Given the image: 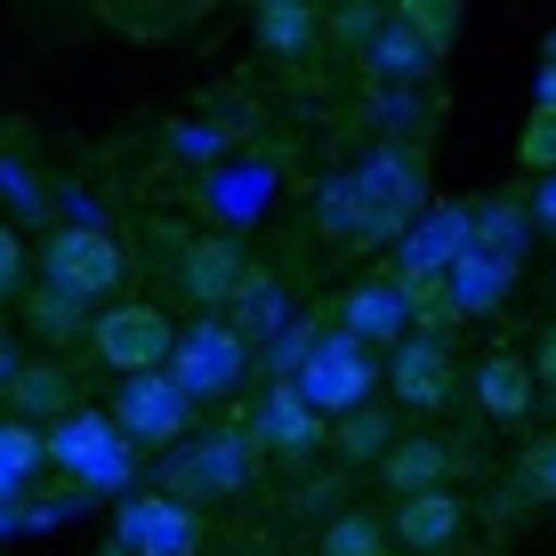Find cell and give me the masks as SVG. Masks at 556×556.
Wrapping results in <instances>:
<instances>
[{"instance_id": "cell-18", "label": "cell", "mask_w": 556, "mask_h": 556, "mask_svg": "<svg viewBox=\"0 0 556 556\" xmlns=\"http://www.w3.org/2000/svg\"><path fill=\"white\" fill-rule=\"evenodd\" d=\"M194 484H210V492H235V484H251V459H242V444H235V435H218V444H202V452H194Z\"/></svg>"}, {"instance_id": "cell-4", "label": "cell", "mask_w": 556, "mask_h": 556, "mask_svg": "<svg viewBox=\"0 0 556 556\" xmlns=\"http://www.w3.org/2000/svg\"><path fill=\"white\" fill-rule=\"evenodd\" d=\"M41 459H49V468H65L73 484H98V492L129 476V444L113 435L105 412H65V419L41 435Z\"/></svg>"}, {"instance_id": "cell-20", "label": "cell", "mask_w": 556, "mask_h": 556, "mask_svg": "<svg viewBox=\"0 0 556 556\" xmlns=\"http://www.w3.org/2000/svg\"><path fill=\"white\" fill-rule=\"evenodd\" d=\"M371 65H379V73H428V65H435V56H428V49H419V41H412V33H404V25H395V16H388V25H379V33H371Z\"/></svg>"}, {"instance_id": "cell-16", "label": "cell", "mask_w": 556, "mask_h": 556, "mask_svg": "<svg viewBox=\"0 0 556 556\" xmlns=\"http://www.w3.org/2000/svg\"><path fill=\"white\" fill-rule=\"evenodd\" d=\"M395 25H404L428 56H444L452 33H459V9H452V0H404V9H395Z\"/></svg>"}, {"instance_id": "cell-22", "label": "cell", "mask_w": 556, "mask_h": 556, "mask_svg": "<svg viewBox=\"0 0 556 556\" xmlns=\"http://www.w3.org/2000/svg\"><path fill=\"white\" fill-rule=\"evenodd\" d=\"M9 395H16L25 412H56V419H65V371H16Z\"/></svg>"}, {"instance_id": "cell-23", "label": "cell", "mask_w": 556, "mask_h": 556, "mask_svg": "<svg viewBox=\"0 0 556 556\" xmlns=\"http://www.w3.org/2000/svg\"><path fill=\"white\" fill-rule=\"evenodd\" d=\"M33 323H41V339H73L81 331V306L56 299V291H33Z\"/></svg>"}, {"instance_id": "cell-8", "label": "cell", "mask_w": 556, "mask_h": 556, "mask_svg": "<svg viewBox=\"0 0 556 556\" xmlns=\"http://www.w3.org/2000/svg\"><path fill=\"white\" fill-rule=\"evenodd\" d=\"M459 532H468V501L459 492H412V501H395V541L412 556H444V548H459Z\"/></svg>"}, {"instance_id": "cell-13", "label": "cell", "mask_w": 556, "mask_h": 556, "mask_svg": "<svg viewBox=\"0 0 556 556\" xmlns=\"http://www.w3.org/2000/svg\"><path fill=\"white\" fill-rule=\"evenodd\" d=\"M258 444H266V452H282V459H299V452H315V444H323V419L306 412L291 388H266V404H258Z\"/></svg>"}, {"instance_id": "cell-19", "label": "cell", "mask_w": 556, "mask_h": 556, "mask_svg": "<svg viewBox=\"0 0 556 556\" xmlns=\"http://www.w3.org/2000/svg\"><path fill=\"white\" fill-rule=\"evenodd\" d=\"M452 282H459V306H484V299H501V291H508V258L468 251V258H452Z\"/></svg>"}, {"instance_id": "cell-5", "label": "cell", "mask_w": 556, "mask_h": 556, "mask_svg": "<svg viewBox=\"0 0 556 556\" xmlns=\"http://www.w3.org/2000/svg\"><path fill=\"white\" fill-rule=\"evenodd\" d=\"M169 315L162 306H146V299H122V306H105L98 315V331H89V348H98L105 371H122V379H146V371H162L169 363Z\"/></svg>"}, {"instance_id": "cell-15", "label": "cell", "mask_w": 556, "mask_h": 556, "mask_svg": "<svg viewBox=\"0 0 556 556\" xmlns=\"http://www.w3.org/2000/svg\"><path fill=\"white\" fill-rule=\"evenodd\" d=\"M348 323H355V348H371V339H395L404 331V291L395 282H355L348 291Z\"/></svg>"}, {"instance_id": "cell-14", "label": "cell", "mask_w": 556, "mask_h": 556, "mask_svg": "<svg viewBox=\"0 0 556 556\" xmlns=\"http://www.w3.org/2000/svg\"><path fill=\"white\" fill-rule=\"evenodd\" d=\"M476 404H484V419H525L541 404V388H532V371L516 355H484L476 363Z\"/></svg>"}, {"instance_id": "cell-11", "label": "cell", "mask_w": 556, "mask_h": 556, "mask_svg": "<svg viewBox=\"0 0 556 556\" xmlns=\"http://www.w3.org/2000/svg\"><path fill=\"white\" fill-rule=\"evenodd\" d=\"M242 275H251L242 251H235V242H218V235L186 251V299H194V306H226V299L242 291Z\"/></svg>"}, {"instance_id": "cell-2", "label": "cell", "mask_w": 556, "mask_h": 556, "mask_svg": "<svg viewBox=\"0 0 556 556\" xmlns=\"http://www.w3.org/2000/svg\"><path fill=\"white\" fill-rule=\"evenodd\" d=\"M379 388V363H371V348H355L348 331L339 339H315V348H306V363H299V379H291V395L306 412H355L363 395Z\"/></svg>"}, {"instance_id": "cell-21", "label": "cell", "mask_w": 556, "mask_h": 556, "mask_svg": "<svg viewBox=\"0 0 556 556\" xmlns=\"http://www.w3.org/2000/svg\"><path fill=\"white\" fill-rule=\"evenodd\" d=\"M41 468V428H0V501Z\"/></svg>"}, {"instance_id": "cell-24", "label": "cell", "mask_w": 556, "mask_h": 556, "mask_svg": "<svg viewBox=\"0 0 556 556\" xmlns=\"http://www.w3.org/2000/svg\"><path fill=\"white\" fill-rule=\"evenodd\" d=\"M516 476H525V501H548L556 492V444H525V468Z\"/></svg>"}, {"instance_id": "cell-6", "label": "cell", "mask_w": 556, "mask_h": 556, "mask_svg": "<svg viewBox=\"0 0 556 556\" xmlns=\"http://www.w3.org/2000/svg\"><path fill=\"white\" fill-rule=\"evenodd\" d=\"M186 412H194V404H186L162 371L122 379V388H113V435H122V444H129V435H138V444H178V435H186Z\"/></svg>"}, {"instance_id": "cell-12", "label": "cell", "mask_w": 556, "mask_h": 556, "mask_svg": "<svg viewBox=\"0 0 556 556\" xmlns=\"http://www.w3.org/2000/svg\"><path fill=\"white\" fill-rule=\"evenodd\" d=\"M251 33H258V49H266V56H291V65H299V56L323 41V16L306 9V0H258Z\"/></svg>"}, {"instance_id": "cell-1", "label": "cell", "mask_w": 556, "mask_h": 556, "mask_svg": "<svg viewBox=\"0 0 556 556\" xmlns=\"http://www.w3.org/2000/svg\"><path fill=\"white\" fill-rule=\"evenodd\" d=\"M122 275H129V251H122V235H105V226H65V235L41 242V291L73 299V306L113 299Z\"/></svg>"}, {"instance_id": "cell-25", "label": "cell", "mask_w": 556, "mask_h": 556, "mask_svg": "<svg viewBox=\"0 0 556 556\" xmlns=\"http://www.w3.org/2000/svg\"><path fill=\"white\" fill-rule=\"evenodd\" d=\"M548 162H556V113L541 105V113L525 122V169H548Z\"/></svg>"}, {"instance_id": "cell-17", "label": "cell", "mask_w": 556, "mask_h": 556, "mask_svg": "<svg viewBox=\"0 0 556 556\" xmlns=\"http://www.w3.org/2000/svg\"><path fill=\"white\" fill-rule=\"evenodd\" d=\"M323 556H388V525L379 516H331L323 525Z\"/></svg>"}, {"instance_id": "cell-7", "label": "cell", "mask_w": 556, "mask_h": 556, "mask_svg": "<svg viewBox=\"0 0 556 556\" xmlns=\"http://www.w3.org/2000/svg\"><path fill=\"white\" fill-rule=\"evenodd\" d=\"M122 548L129 556H194L202 548V516L186 501H129L122 508Z\"/></svg>"}, {"instance_id": "cell-3", "label": "cell", "mask_w": 556, "mask_h": 556, "mask_svg": "<svg viewBox=\"0 0 556 556\" xmlns=\"http://www.w3.org/2000/svg\"><path fill=\"white\" fill-rule=\"evenodd\" d=\"M162 379L186 395V404H194V395H235L242 388V331L235 323H194V331H178Z\"/></svg>"}, {"instance_id": "cell-9", "label": "cell", "mask_w": 556, "mask_h": 556, "mask_svg": "<svg viewBox=\"0 0 556 556\" xmlns=\"http://www.w3.org/2000/svg\"><path fill=\"white\" fill-rule=\"evenodd\" d=\"M388 388H395V404H412V412H435L452 395V355L435 348V339H404L388 363Z\"/></svg>"}, {"instance_id": "cell-27", "label": "cell", "mask_w": 556, "mask_h": 556, "mask_svg": "<svg viewBox=\"0 0 556 556\" xmlns=\"http://www.w3.org/2000/svg\"><path fill=\"white\" fill-rule=\"evenodd\" d=\"M371 33H379V9H348L339 16V41H371Z\"/></svg>"}, {"instance_id": "cell-26", "label": "cell", "mask_w": 556, "mask_h": 556, "mask_svg": "<svg viewBox=\"0 0 556 556\" xmlns=\"http://www.w3.org/2000/svg\"><path fill=\"white\" fill-rule=\"evenodd\" d=\"M25 282V242H16V226H0V299Z\"/></svg>"}, {"instance_id": "cell-10", "label": "cell", "mask_w": 556, "mask_h": 556, "mask_svg": "<svg viewBox=\"0 0 556 556\" xmlns=\"http://www.w3.org/2000/svg\"><path fill=\"white\" fill-rule=\"evenodd\" d=\"M452 468H459V452L452 444H395L388 459H379V476L395 484V501H412V492H452Z\"/></svg>"}]
</instances>
